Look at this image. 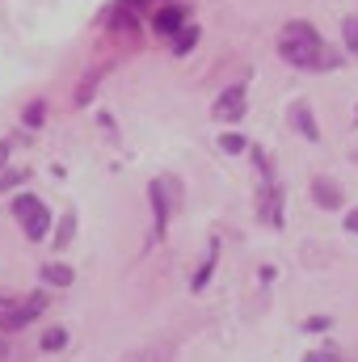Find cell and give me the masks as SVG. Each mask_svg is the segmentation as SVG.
<instances>
[{
    "instance_id": "obj_1",
    "label": "cell",
    "mask_w": 358,
    "mask_h": 362,
    "mask_svg": "<svg viewBox=\"0 0 358 362\" xmlns=\"http://www.w3.org/2000/svg\"><path fill=\"white\" fill-rule=\"evenodd\" d=\"M278 55L291 64V68H304V72H329L342 64V55L333 47H325V38L308 25V21H291L282 25L278 34Z\"/></svg>"
},
{
    "instance_id": "obj_2",
    "label": "cell",
    "mask_w": 358,
    "mask_h": 362,
    "mask_svg": "<svg viewBox=\"0 0 358 362\" xmlns=\"http://www.w3.org/2000/svg\"><path fill=\"white\" fill-rule=\"evenodd\" d=\"M42 312H47V295H13V299H0V333H17V329H25Z\"/></svg>"
},
{
    "instance_id": "obj_3",
    "label": "cell",
    "mask_w": 358,
    "mask_h": 362,
    "mask_svg": "<svg viewBox=\"0 0 358 362\" xmlns=\"http://www.w3.org/2000/svg\"><path fill=\"white\" fill-rule=\"evenodd\" d=\"M13 215H17V223L25 228L30 240H42L47 228H51V211H47L42 198H34V194H17V198H13Z\"/></svg>"
},
{
    "instance_id": "obj_4",
    "label": "cell",
    "mask_w": 358,
    "mask_h": 362,
    "mask_svg": "<svg viewBox=\"0 0 358 362\" xmlns=\"http://www.w3.org/2000/svg\"><path fill=\"white\" fill-rule=\"evenodd\" d=\"M148 194H152V211H156V232H165V223H169V215L178 211L181 202V189L173 177H156L148 185Z\"/></svg>"
},
{
    "instance_id": "obj_5",
    "label": "cell",
    "mask_w": 358,
    "mask_h": 362,
    "mask_svg": "<svg viewBox=\"0 0 358 362\" xmlns=\"http://www.w3.org/2000/svg\"><path fill=\"white\" fill-rule=\"evenodd\" d=\"M211 114H215L219 122H236V118H245V85H232V89L219 93Z\"/></svg>"
},
{
    "instance_id": "obj_6",
    "label": "cell",
    "mask_w": 358,
    "mask_h": 362,
    "mask_svg": "<svg viewBox=\"0 0 358 362\" xmlns=\"http://www.w3.org/2000/svg\"><path fill=\"white\" fill-rule=\"evenodd\" d=\"M258 211H262V219H266L270 228H278V223H282V194H278V185H274V181H266V185H262Z\"/></svg>"
},
{
    "instance_id": "obj_7",
    "label": "cell",
    "mask_w": 358,
    "mask_h": 362,
    "mask_svg": "<svg viewBox=\"0 0 358 362\" xmlns=\"http://www.w3.org/2000/svg\"><path fill=\"white\" fill-rule=\"evenodd\" d=\"M152 21H156V30H161V34H178V30H185V8L169 4V8H161Z\"/></svg>"
},
{
    "instance_id": "obj_8",
    "label": "cell",
    "mask_w": 358,
    "mask_h": 362,
    "mask_svg": "<svg viewBox=\"0 0 358 362\" xmlns=\"http://www.w3.org/2000/svg\"><path fill=\"white\" fill-rule=\"evenodd\" d=\"M139 13H144V4H139V0H118V4L110 8V25H135V21H139Z\"/></svg>"
},
{
    "instance_id": "obj_9",
    "label": "cell",
    "mask_w": 358,
    "mask_h": 362,
    "mask_svg": "<svg viewBox=\"0 0 358 362\" xmlns=\"http://www.w3.org/2000/svg\"><path fill=\"white\" fill-rule=\"evenodd\" d=\"M42 282H51V286H72L76 274L68 270L64 262H47V266H42Z\"/></svg>"
},
{
    "instance_id": "obj_10",
    "label": "cell",
    "mask_w": 358,
    "mask_h": 362,
    "mask_svg": "<svg viewBox=\"0 0 358 362\" xmlns=\"http://www.w3.org/2000/svg\"><path fill=\"white\" fill-rule=\"evenodd\" d=\"M312 198H316L321 206H342V189H337V185H329L325 177L312 181Z\"/></svg>"
},
{
    "instance_id": "obj_11",
    "label": "cell",
    "mask_w": 358,
    "mask_h": 362,
    "mask_svg": "<svg viewBox=\"0 0 358 362\" xmlns=\"http://www.w3.org/2000/svg\"><path fill=\"white\" fill-rule=\"evenodd\" d=\"M291 122H295L308 139H316V135H321V131H316V122H312V110H308V105H295V110H291Z\"/></svg>"
},
{
    "instance_id": "obj_12",
    "label": "cell",
    "mask_w": 358,
    "mask_h": 362,
    "mask_svg": "<svg viewBox=\"0 0 358 362\" xmlns=\"http://www.w3.org/2000/svg\"><path fill=\"white\" fill-rule=\"evenodd\" d=\"M194 42H198V30H194V25H185V30H178V34H173V51H178V55H185Z\"/></svg>"
},
{
    "instance_id": "obj_13",
    "label": "cell",
    "mask_w": 358,
    "mask_h": 362,
    "mask_svg": "<svg viewBox=\"0 0 358 362\" xmlns=\"http://www.w3.org/2000/svg\"><path fill=\"white\" fill-rule=\"evenodd\" d=\"M64 341H68L64 329H47V333H42V350H64Z\"/></svg>"
},
{
    "instance_id": "obj_14",
    "label": "cell",
    "mask_w": 358,
    "mask_h": 362,
    "mask_svg": "<svg viewBox=\"0 0 358 362\" xmlns=\"http://www.w3.org/2000/svg\"><path fill=\"white\" fill-rule=\"evenodd\" d=\"M42 118H47V105H42V101L25 105V127H42Z\"/></svg>"
},
{
    "instance_id": "obj_15",
    "label": "cell",
    "mask_w": 358,
    "mask_h": 362,
    "mask_svg": "<svg viewBox=\"0 0 358 362\" xmlns=\"http://www.w3.org/2000/svg\"><path fill=\"white\" fill-rule=\"evenodd\" d=\"M342 34H346V47H350V51H358V17H346Z\"/></svg>"
},
{
    "instance_id": "obj_16",
    "label": "cell",
    "mask_w": 358,
    "mask_h": 362,
    "mask_svg": "<svg viewBox=\"0 0 358 362\" xmlns=\"http://www.w3.org/2000/svg\"><path fill=\"white\" fill-rule=\"evenodd\" d=\"M304 362H346V358H342L337 350H312V354H308Z\"/></svg>"
},
{
    "instance_id": "obj_17",
    "label": "cell",
    "mask_w": 358,
    "mask_h": 362,
    "mask_svg": "<svg viewBox=\"0 0 358 362\" xmlns=\"http://www.w3.org/2000/svg\"><path fill=\"white\" fill-rule=\"evenodd\" d=\"M219 148H224V152H245L249 144H245L241 135H224V139H219Z\"/></svg>"
},
{
    "instance_id": "obj_18",
    "label": "cell",
    "mask_w": 358,
    "mask_h": 362,
    "mask_svg": "<svg viewBox=\"0 0 358 362\" xmlns=\"http://www.w3.org/2000/svg\"><path fill=\"white\" fill-rule=\"evenodd\" d=\"M72 228H76V215H68V219H64V228H59V245H68V236H72Z\"/></svg>"
},
{
    "instance_id": "obj_19",
    "label": "cell",
    "mask_w": 358,
    "mask_h": 362,
    "mask_svg": "<svg viewBox=\"0 0 358 362\" xmlns=\"http://www.w3.org/2000/svg\"><path fill=\"white\" fill-rule=\"evenodd\" d=\"M346 228H350V232H358V211L350 215V219H346Z\"/></svg>"
},
{
    "instance_id": "obj_20",
    "label": "cell",
    "mask_w": 358,
    "mask_h": 362,
    "mask_svg": "<svg viewBox=\"0 0 358 362\" xmlns=\"http://www.w3.org/2000/svg\"><path fill=\"white\" fill-rule=\"evenodd\" d=\"M0 362H8V350H4V346H0Z\"/></svg>"
}]
</instances>
